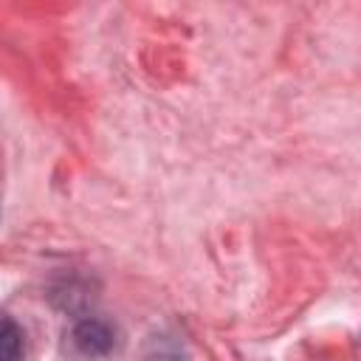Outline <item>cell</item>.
<instances>
[{"label": "cell", "mask_w": 361, "mask_h": 361, "mask_svg": "<svg viewBox=\"0 0 361 361\" xmlns=\"http://www.w3.org/2000/svg\"><path fill=\"white\" fill-rule=\"evenodd\" d=\"M73 341L79 344L82 353L87 355H102L113 347V333L107 330V324L102 322H82L76 330H73Z\"/></svg>", "instance_id": "obj_1"}, {"label": "cell", "mask_w": 361, "mask_h": 361, "mask_svg": "<svg viewBox=\"0 0 361 361\" xmlns=\"http://www.w3.org/2000/svg\"><path fill=\"white\" fill-rule=\"evenodd\" d=\"M23 358V330L11 316L0 313V361H20Z\"/></svg>", "instance_id": "obj_2"}]
</instances>
